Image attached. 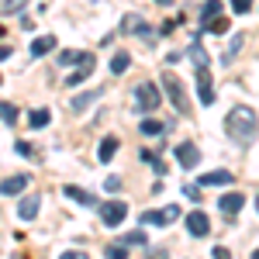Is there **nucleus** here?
Instances as JSON below:
<instances>
[{"label": "nucleus", "mask_w": 259, "mask_h": 259, "mask_svg": "<svg viewBox=\"0 0 259 259\" xmlns=\"http://www.w3.org/2000/svg\"><path fill=\"white\" fill-rule=\"evenodd\" d=\"M225 132H228V139L235 142V145H252L259 135V118L252 107H245V104H239V107H232L228 111V118H225Z\"/></svg>", "instance_id": "f257e3e1"}, {"label": "nucleus", "mask_w": 259, "mask_h": 259, "mask_svg": "<svg viewBox=\"0 0 259 259\" xmlns=\"http://www.w3.org/2000/svg\"><path fill=\"white\" fill-rule=\"evenodd\" d=\"M162 90H166V97H169V104H173V111H177V114H190V100H187L183 80H180L173 69H166V73H162Z\"/></svg>", "instance_id": "f03ea898"}, {"label": "nucleus", "mask_w": 259, "mask_h": 259, "mask_svg": "<svg viewBox=\"0 0 259 259\" xmlns=\"http://www.w3.org/2000/svg\"><path fill=\"white\" fill-rule=\"evenodd\" d=\"M159 87L156 83H149V80H142L139 87H135V104H139L142 111H156L159 107Z\"/></svg>", "instance_id": "7ed1b4c3"}, {"label": "nucleus", "mask_w": 259, "mask_h": 259, "mask_svg": "<svg viewBox=\"0 0 259 259\" xmlns=\"http://www.w3.org/2000/svg\"><path fill=\"white\" fill-rule=\"evenodd\" d=\"M97 207H100V218H104L107 228H118L121 221L128 218V204L124 200H107V204H97Z\"/></svg>", "instance_id": "20e7f679"}, {"label": "nucleus", "mask_w": 259, "mask_h": 259, "mask_svg": "<svg viewBox=\"0 0 259 259\" xmlns=\"http://www.w3.org/2000/svg\"><path fill=\"white\" fill-rule=\"evenodd\" d=\"M177 218H180V207L169 204V207H162V211H145V214H142V225H156V228H162V225H173Z\"/></svg>", "instance_id": "39448f33"}, {"label": "nucleus", "mask_w": 259, "mask_h": 259, "mask_svg": "<svg viewBox=\"0 0 259 259\" xmlns=\"http://www.w3.org/2000/svg\"><path fill=\"white\" fill-rule=\"evenodd\" d=\"M197 97H200L204 107L214 104V83H211V69H207V66H200V69H197Z\"/></svg>", "instance_id": "423d86ee"}, {"label": "nucleus", "mask_w": 259, "mask_h": 259, "mask_svg": "<svg viewBox=\"0 0 259 259\" xmlns=\"http://www.w3.org/2000/svg\"><path fill=\"white\" fill-rule=\"evenodd\" d=\"M173 152H177V159H180V166H183V169H194V166L200 162V149L194 145V142H180Z\"/></svg>", "instance_id": "0eeeda50"}, {"label": "nucleus", "mask_w": 259, "mask_h": 259, "mask_svg": "<svg viewBox=\"0 0 259 259\" xmlns=\"http://www.w3.org/2000/svg\"><path fill=\"white\" fill-rule=\"evenodd\" d=\"M187 232L197 235V239L211 235V218H207L204 211H190V214H187Z\"/></svg>", "instance_id": "6e6552de"}, {"label": "nucleus", "mask_w": 259, "mask_h": 259, "mask_svg": "<svg viewBox=\"0 0 259 259\" xmlns=\"http://www.w3.org/2000/svg\"><path fill=\"white\" fill-rule=\"evenodd\" d=\"M121 31H124V35H142V41H145V38L152 41V31H149V24H145L139 14H124V21H121Z\"/></svg>", "instance_id": "1a4fd4ad"}, {"label": "nucleus", "mask_w": 259, "mask_h": 259, "mask_svg": "<svg viewBox=\"0 0 259 259\" xmlns=\"http://www.w3.org/2000/svg\"><path fill=\"white\" fill-rule=\"evenodd\" d=\"M62 197L76 200V204H83V207H97V197H94L90 190H83V187H73V183H66V187H62Z\"/></svg>", "instance_id": "9d476101"}, {"label": "nucleus", "mask_w": 259, "mask_h": 259, "mask_svg": "<svg viewBox=\"0 0 259 259\" xmlns=\"http://www.w3.org/2000/svg\"><path fill=\"white\" fill-rule=\"evenodd\" d=\"M242 204H245V197H242V194H225V197L218 200V207H221V214H225V218H239Z\"/></svg>", "instance_id": "9b49d317"}, {"label": "nucleus", "mask_w": 259, "mask_h": 259, "mask_svg": "<svg viewBox=\"0 0 259 259\" xmlns=\"http://www.w3.org/2000/svg\"><path fill=\"white\" fill-rule=\"evenodd\" d=\"M38 204H41L38 194H28V197H21V204H18V218H21V221H31L35 214H38Z\"/></svg>", "instance_id": "f8f14e48"}, {"label": "nucleus", "mask_w": 259, "mask_h": 259, "mask_svg": "<svg viewBox=\"0 0 259 259\" xmlns=\"http://www.w3.org/2000/svg\"><path fill=\"white\" fill-rule=\"evenodd\" d=\"M24 187H28V177H7V180H0V194H4V197L24 194Z\"/></svg>", "instance_id": "ddd939ff"}, {"label": "nucleus", "mask_w": 259, "mask_h": 259, "mask_svg": "<svg viewBox=\"0 0 259 259\" xmlns=\"http://www.w3.org/2000/svg\"><path fill=\"white\" fill-rule=\"evenodd\" d=\"M232 173H228V169H214V173H204V177H200V187H228V183H232Z\"/></svg>", "instance_id": "4468645a"}, {"label": "nucleus", "mask_w": 259, "mask_h": 259, "mask_svg": "<svg viewBox=\"0 0 259 259\" xmlns=\"http://www.w3.org/2000/svg\"><path fill=\"white\" fill-rule=\"evenodd\" d=\"M94 59V52H76V49H66L59 52V66H83V62Z\"/></svg>", "instance_id": "2eb2a0df"}, {"label": "nucleus", "mask_w": 259, "mask_h": 259, "mask_svg": "<svg viewBox=\"0 0 259 259\" xmlns=\"http://www.w3.org/2000/svg\"><path fill=\"white\" fill-rule=\"evenodd\" d=\"M52 49H56V38H52V35H41V38L31 41V59H41V56H49Z\"/></svg>", "instance_id": "dca6fc26"}, {"label": "nucleus", "mask_w": 259, "mask_h": 259, "mask_svg": "<svg viewBox=\"0 0 259 259\" xmlns=\"http://www.w3.org/2000/svg\"><path fill=\"white\" fill-rule=\"evenodd\" d=\"M218 14H221V0H204V7H200V31H204L207 21H214Z\"/></svg>", "instance_id": "f3484780"}, {"label": "nucleus", "mask_w": 259, "mask_h": 259, "mask_svg": "<svg viewBox=\"0 0 259 259\" xmlns=\"http://www.w3.org/2000/svg\"><path fill=\"white\" fill-rule=\"evenodd\" d=\"M114 152H118V139H114V135H107V139L100 142L97 159H100V162H111V159H114Z\"/></svg>", "instance_id": "a211bd4d"}, {"label": "nucleus", "mask_w": 259, "mask_h": 259, "mask_svg": "<svg viewBox=\"0 0 259 259\" xmlns=\"http://www.w3.org/2000/svg\"><path fill=\"white\" fill-rule=\"evenodd\" d=\"M128 62H132V56H128L124 49H121V52H114V56H111V73H114V76L128 73Z\"/></svg>", "instance_id": "6ab92c4d"}, {"label": "nucleus", "mask_w": 259, "mask_h": 259, "mask_svg": "<svg viewBox=\"0 0 259 259\" xmlns=\"http://www.w3.org/2000/svg\"><path fill=\"white\" fill-rule=\"evenodd\" d=\"M90 73H94V59H90V62H83L76 73H69V76H66V87H76V83H83L87 76H90Z\"/></svg>", "instance_id": "aec40b11"}, {"label": "nucleus", "mask_w": 259, "mask_h": 259, "mask_svg": "<svg viewBox=\"0 0 259 259\" xmlns=\"http://www.w3.org/2000/svg\"><path fill=\"white\" fill-rule=\"evenodd\" d=\"M49 121H52V111H49V107H38V111L28 114V124H31V128H45Z\"/></svg>", "instance_id": "412c9836"}, {"label": "nucleus", "mask_w": 259, "mask_h": 259, "mask_svg": "<svg viewBox=\"0 0 259 259\" xmlns=\"http://www.w3.org/2000/svg\"><path fill=\"white\" fill-rule=\"evenodd\" d=\"M139 159H142V162H149V166H152V169H156L159 177H162V173H166V162H162L159 156L152 152V149H142V152H139Z\"/></svg>", "instance_id": "4be33fe9"}, {"label": "nucleus", "mask_w": 259, "mask_h": 259, "mask_svg": "<svg viewBox=\"0 0 259 259\" xmlns=\"http://www.w3.org/2000/svg\"><path fill=\"white\" fill-rule=\"evenodd\" d=\"M139 128H142V135H162V132H166V121L149 118V121H142Z\"/></svg>", "instance_id": "5701e85b"}, {"label": "nucleus", "mask_w": 259, "mask_h": 259, "mask_svg": "<svg viewBox=\"0 0 259 259\" xmlns=\"http://www.w3.org/2000/svg\"><path fill=\"white\" fill-rule=\"evenodd\" d=\"M24 4H28V0H0V18H7V14H18V11H24Z\"/></svg>", "instance_id": "b1692460"}, {"label": "nucleus", "mask_w": 259, "mask_h": 259, "mask_svg": "<svg viewBox=\"0 0 259 259\" xmlns=\"http://www.w3.org/2000/svg\"><path fill=\"white\" fill-rule=\"evenodd\" d=\"M190 59H194V66H207V52H204V45L200 41H190Z\"/></svg>", "instance_id": "393cba45"}, {"label": "nucleus", "mask_w": 259, "mask_h": 259, "mask_svg": "<svg viewBox=\"0 0 259 259\" xmlns=\"http://www.w3.org/2000/svg\"><path fill=\"white\" fill-rule=\"evenodd\" d=\"M242 41H245V35H235V38H232V45H228V49H225V56H221V59H225V66L235 59V52L242 49Z\"/></svg>", "instance_id": "a878e982"}, {"label": "nucleus", "mask_w": 259, "mask_h": 259, "mask_svg": "<svg viewBox=\"0 0 259 259\" xmlns=\"http://www.w3.org/2000/svg\"><path fill=\"white\" fill-rule=\"evenodd\" d=\"M14 118H18V107H14V104H7V100H0V121L14 124Z\"/></svg>", "instance_id": "bb28decb"}, {"label": "nucleus", "mask_w": 259, "mask_h": 259, "mask_svg": "<svg viewBox=\"0 0 259 259\" xmlns=\"http://www.w3.org/2000/svg\"><path fill=\"white\" fill-rule=\"evenodd\" d=\"M121 245H149V239H145V232H128L121 239Z\"/></svg>", "instance_id": "cd10ccee"}, {"label": "nucleus", "mask_w": 259, "mask_h": 259, "mask_svg": "<svg viewBox=\"0 0 259 259\" xmlns=\"http://www.w3.org/2000/svg\"><path fill=\"white\" fill-rule=\"evenodd\" d=\"M94 100H97L94 90H90V94H80V97H73V111H83V107H87V104H94Z\"/></svg>", "instance_id": "c85d7f7f"}, {"label": "nucleus", "mask_w": 259, "mask_h": 259, "mask_svg": "<svg viewBox=\"0 0 259 259\" xmlns=\"http://www.w3.org/2000/svg\"><path fill=\"white\" fill-rule=\"evenodd\" d=\"M104 256H107V259H128V252H124V245H107Z\"/></svg>", "instance_id": "c756f323"}, {"label": "nucleus", "mask_w": 259, "mask_h": 259, "mask_svg": "<svg viewBox=\"0 0 259 259\" xmlns=\"http://www.w3.org/2000/svg\"><path fill=\"white\" fill-rule=\"evenodd\" d=\"M14 149H18V156H24V159H35V149H31V142H24V139H21L18 145H14Z\"/></svg>", "instance_id": "7c9ffc66"}, {"label": "nucleus", "mask_w": 259, "mask_h": 259, "mask_svg": "<svg viewBox=\"0 0 259 259\" xmlns=\"http://www.w3.org/2000/svg\"><path fill=\"white\" fill-rule=\"evenodd\" d=\"M204 28H207V31H218V35H221V31H228V21H225V18H214V21H207Z\"/></svg>", "instance_id": "2f4dec72"}, {"label": "nucleus", "mask_w": 259, "mask_h": 259, "mask_svg": "<svg viewBox=\"0 0 259 259\" xmlns=\"http://www.w3.org/2000/svg\"><path fill=\"white\" fill-rule=\"evenodd\" d=\"M232 11L235 14H249L252 11V0H232Z\"/></svg>", "instance_id": "473e14b6"}, {"label": "nucleus", "mask_w": 259, "mask_h": 259, "mask_svg": "<svg viewBox=\"0 0 259 259\" xmlns=\"http://www.w3.org/2000/svg\"><path fill=\"white\" fill-rule=\"evenodd\" d=\"M59 259H90V256H87V252H80V249H66Z\"/></svg>", "instance_id": "72a5a7b5"}, {"label": "nucleus", "mask_w": 259, "mask_h": 259, "mask_svg": "<svg viewBox=\"0 0 259 259\" xmlns=\"http://www.w3.org/2000/svg\"><path fill=\"white\" fill-rule=\"evenodd\" d=\"M211 259H232V252H228L225 245H214V252H211Z\"/></svg>", "instance_id": "f704fd0d"}, {"label": "nucleus", "mask_w": 259, "mask_h": 259, "mask_svg": "<svg viewBox=\"0 0 259 259\" xmlns=\"http://www.w3.org/2000/svg\"><path fill=\"white\" fill-rule=\"evenodd\" d=\"M104 187H107V190L114 194V190H118V187H121V180H118V177H107V180H104Z\"/></svg>", "instance_id": "c9c22d12"}, {"label": "nucleus", "mask_w": 259, "mask_h": 259, "mask_svg": "<svg viewBox=\"0 0 259 259\" xmlns=\"http://www.w3.org/2000/svg\"><path fill=\"white\" fill-rule=\"evenodd\" d=\"M11 52H14L11 45H0V59H11Z\"/></svg>", "instance_id": "e433bc0d"}, {"label": "nucleus", "mask_w": 259, "mask_h": 259, "mask_svg": "<svg viewBox=\"0 0 259 259\" xmlns=\"http://www.w3.org/2000/svg\"><path fill=\"white\" fill-rule=\"evenodd\" d=\"M149 259H166V249H152V252H149Z\"/></svg>", "instance_id": "4c0bfd02"}, {"label": "nucleus", "mask_w": 259, "mask_h": 259, "mask_svg": "<svg viewBox=\"0 0 259 259\" xmlns=\"http://www.w3.org/2000/svg\"><path fill=\"white\" fill-rule=\"evenodd\" d=\"M252 259H259V249H256V252H252Z\"/></svg>", "instance_id": "58836bf2"}, {"label": "nucleus", "mask_w": 259, "mask_h": 259, "mask_svg": "<svg viewBox=\"0 0 259 259\" xmlns=\"http://www.w3.org/2000/svg\"><path fill=\"white\" fill-rule=\"evenodd\" d=\"M156 4H169V0H156Z\"/></svg>", "instance_id": "ea45409f"}, {"label": "nucleus", "mask_w": 259, "mask_h": 259, "mask_svg": "<svg viewBox=\"0 0 259 259\" xmlns=\"http://www.w3.org/2000/svg\"><path fill=\"white\" fill-rule=\"evenodd\" d=\"M256 211H259V197H256Z\"/></svg>", "instance_id": "a19ab883"}]
</instances>
